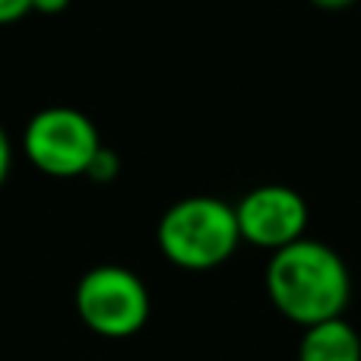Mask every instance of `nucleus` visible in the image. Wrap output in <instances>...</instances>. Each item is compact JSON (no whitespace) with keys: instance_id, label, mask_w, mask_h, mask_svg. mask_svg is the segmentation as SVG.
Returning a JSON list of instances; mask_svg holds the SVG:
<instances>
[{"instance_id":"1","label":"nucleus","mask_w":361,"mask_h":361,"mask_svg":"<svg viewBox=\"0 0 361 361\" xmlns=\"http://www.w3.org/2000/svg\"><path fill=\"white\" fill-rule=\"evenodd\" d=\"M267 292L282 317L307 326L343 317L352 295L343 257L324 241H301L276 250L267 267Z\"/></svg>"},{"instance_id":"2","label":"nucleus","mask_w":361,"mask_h":361,"mask_svg":"<svg viewBox=\"0 0 361 361\" xmlns=\"http://www.w3.org/2000/svg\"><path fill=\"white\" fill-rule=\"evenodd\" d=\"M159 250L180 269H212L241 244L235 206L219 197H184L159 219Z\"/></svg>"},{"instance_id":"3","label":"nucleus","mask_w":361,"mask_h":361,"mask_svg":"<svg viewBox=\"0 0 361 361\" xmlns=\"http://www.w3.org/2000/svg\"><path fill=\"white\" fill-rule=\"evenodd\" d=\"M73 305L86 330L102 339H130L149 324V288L127 267H92L73 292Z\"/></svg>"},{"instance_id":"4","label":"nucleus","mask_w":361,"mask_h":361,"mask_svg":"<svg viewBox=\"0 0 361 361\" xmlns=\"http://www.w3.org/2000/svg\"><path fill=\"white\" fill-rule=\"evenodd\" d=\"M25 159L42 175L51 178H80L89 171L92 159L102 149V137L95 124L82 111L67 105L42 108L32 114L23 133Z\"/></svg>"},{"instance_id":"5","label":"nucleus","mask_w":361,"mask_h":361,"mask_svg":"<svg viewBox=\"0 0 361 361\" xmlns=\"http://www.w3.org/2000/svg\"><path fill=\"white\" fill-rule=\"evenodd\" d=\"M241 241H250L257 247L282 250L288 244L301 241L307 225V203L298 190L286 184H263L244 193L235 206Z\"/></svg>"},{"instance_id":"6","label":"nucleus","mask_w":361,"mask_h":361,"mask_svg":"<svg viewBox=\"0 0 361 361\" xmlns=\"http://www.w3.org/2000/svg\"><path fill=\"white\" fill-rule=\"evenodd\" d=\"M298 361H361V336L343 317L324 320L305 330Z\"/></svg>"},{"instance_id":"7","label":"nucleus","mask_w":361,"mask_h":361,"mask_svg":"<svg viewBox=\"0 0 361 361\" xmlns=\"http://www.w3.org/2000/svg\"><path fill=\"white\" fill-rule=\"evenodd\" d=\"M118 171H121V159H118V152L108 149V146H102L99 156H95V159H92V165H89L86 178L99 180V184H108V180L118 178Z\"/></svg>"},{"instance_id":"8","label":"nucleus","mask_w":361,"mask_h":361,"mask_svg":"<svg viewBox=\"0 0 361 361\" xmlns=\"http://www.w3.org/2000/svg\"><path fill=\"white\" fill-rule=\"evenodd\" d=\"M32 13V0H0V25H13Z\"/></svg>"},{"instance_id":"9","label":"nucleus","mask_w":361,"mask_h":361,"mask_svg":"<svg viewBox=\"0 0 361 361\" xmlns=\"http://www.w3.org/2000/svg\"><path fill=\"white\" fill-rule=\"evenodd\" d=\"M10 165H13V146H10V137H6V130L0 127V187H4L6 175H10Z\"/></svg>"},{"instance_id":"10","label":"nucleus","mask_w":361,"mask_h":361,"mask_svg":"<svg viewBox=\"0 0 361 361\" xmlns=\"http://www.w3.org/2000/svg\"><path fill=\"white\" fill-rule=\"evenodd\" d=\"M70 6V0H32V10L44 13V16H54V13H63Z\"/></svg>"},{"instance_id":"11","label":"nucleus","mask_w":361,"mask_h":361,"mask_svg":"<svg viewBox=\"0 0 361 361\" xmlns=\"http://www.w3.org/2000/svg\"><path fill=\"white\" fill-rule=\"evenodd\" d=\"M317 6H326V10H336V6H349L352 0H314Z\"/></svg>"}]
</instances>
